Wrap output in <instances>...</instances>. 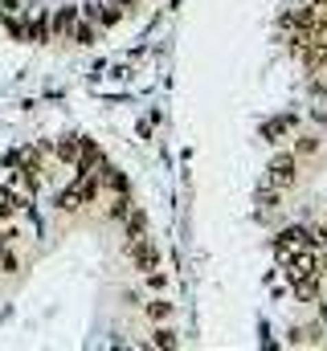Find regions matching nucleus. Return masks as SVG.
I'll return each mask as SVG.
<instances>
[{"mask_svg": "<svg viewBox=\"0 0 327 351\" xmlns=\"http://www.w3.org/2000/svg\"><path fill=\"white\" fill-rule=\"evenodd\" d=\"M58 160H62V164H74V160H78V135L58 139Z\"/></svg>", "mask_w": 327, "mask_h": 351, "instance_id": "nucleus-13", "label": "nucleus"}, {"mask_svg": "<svg viewBox=\"0 0 327 351\" xmlns=\"http://www.w3.org/2000/svg\"><path fill=\"white\" fill-rule=\"evenodd\" d=\"M286 278H307V274H324V269H319V258H315V254H311V250H307V245H299V250H295V254H291V258H286Z\"/></svg>", "mask_w": 327, "mask_h": 351, "instance_id": "nucleus-4", "label": "nucleus"}, {"mask_svg": "<svg viewBox=\"0 0 327 351\" xmlns=\"http://www.w3.org/2000/svg\"><path fill=\"white\" fill-rule=\"evenodd\" d=\"M282 21L295 25V29H315V25H319V8H315V4H303V8H295L291 16H282ZM315 33H319V29H315Z\"/></svg>", "mask_w": 327, "mask_h": 351, "instance_id": "nucleus-9", "label": "nucleus"}, {"mask_svg": "<svg viewBox=\"0 0 327 351\" xmlns=\"http://www.w3.org/2000/svg\"><path fill=\"white\" fill-rule=\"evenodd\" d=\"M152 343H156V348H176L180 339H176V331H168V327H156V335H152Z\"/></svg>", "mask_w": 327, "mask_h": 351, "instance_id": "nucleus-21", "label": "nucleus"}, {"mask_svg": "<svg viewBox=\"0 0 327 351\" xmlns=\"http://www.w3.org/2000/svg\"><path fill=\"white\" fill-rule=\"evenodd\" d=\"M54 204H58L62 213H74V208H82V204H78V188H66V192H58V196H54Z\"/></svg>", "mask_w": 327, "mask_h": 351, "instance_id": "nucleus-17", "label": "nucleus"}, {"mask_svg": "<svg viewBox=\"0 0 327 351\" xmlns=\"http://www.w3.org/2000/svg\"><path fill=\"white\" fill-rule=\"evenodd\" d=\"M324 265H327V262H324Z\"/></svg>", "mask_w": 327, "mask_h": 351, "instance_id": "nucleus-27", "label": "nucleus"}, {"mask_svg": "<svg viewBox=\"0 0 327 351\" xmlns=\"http://www.w3.org/2000/svg\"><path fill=\"white\" fill-rule=\"evenodd\" d=\"M29 37L37 41V45H45L54 33H49V8H37V16L29 21Z\"/></svg>", "mask_w": 327, "mask_h": 351, "instance_id": "nucleus-10", "label": "nucleus"}, {"mask_svg": "<svg viewBox=\"0 0 327 351\" xmlns=\"http://www.w3.org/2000/svg\"><path fill=\"white\" fill-rule=\"evenodd\" d=\"M148 315H152V319H156V323H168V315H172V302H168V298H152V302H148Z\"/></svg>", "mask_w": 327, "mask_h": 351, "instance_id": "nucleus-18", "label": "nucleus"}, {"mask_svg": "<svg viewBox=\"0 0 327 351\" xmlns=\"http://www.w3.org/2000/svg\"><path fill=\"white\" fill-rule=\"evenodd\" d=\"M299 245L315 250L319 241H315V233H311V229H303V225H291V229H282V233L274 237V258H278V262H286V258H291Z\"/></svg>", "mask_w": 327, "mask_h": 351, "instance_id": "nucleus-2", "label": "nucleus"}, {"mask_svg": "<svg viewBox=\"0 0 327 351\" xmlns=\"http://www.w3.org/2000/svg\"><path fill=\"white\" fill-rule=\"evenodd\" d=\"M33 196H37V188H41V160H37V152H29V160L21 164V176H16Z\"/></svg>", "mask_w": 327, "mask_h": 351, "instance_id": "nucleus-8", "label": "nucleus"}, {"mask_svg": "<svg viewBox=\"0 0 327 351\" xmlns=\"http://www.w3.org/2000/svg\"><path fill=\"white\" fill-rule=\"evenodd\" d=\"M295 152H299V156H315V152H319V139H315V135H303V139L295 143Z\"/></svg>", "mask_w": 327, "mask_h": 351, "instance_id": "nucleus-22", "label": "nucleus"}, {"mask_svg": "<svg viewBox=\"0 0 327 351\" xmlns=\"http://www.w3.org/2000/svg\"><path fill=\"white\" fill-rule=\"evenodd\" d=\"M258 204H262V208H278V188L266 184V192H258Z\"/></svg>", "mask_w": 327, "mask_h": 351, "instance_id": "nucleus-24", "label": "nucleus"}, {"mask_svg": "<svg viewBox=\"0 0 327 351\" xmlns=\"http://www.w3.org/2000/svg\"><path fill=\"white\" fill-rule=\"evenodd\" d=\"M148 286H152L156 294H164V290H168V274H160V269H148Z\"/></svg>", "mask_w": 327, "mask_h": 351, "instance_id": "nucleus-23", "label": "nucleus"}, {"mask_svg": "<svg viewBox=\"0 0 327 351\" xmlns=\"http://www.w3.org/2000/svg\"><path fill=\"white\" fill-rule=\"evenodd\" d=\"M0 269H4V274H16V269H21V262H16V254H12V250H4V254H0Z\"/></svg>", "mask_w": 327, "mask_h": 351, "instance_id": "nucleus-25", "label": "nucleus"}, {"mask_svg": "<svg viewBox=\"0 0 327 351\" xmlns=\"http://www.w3.org/2000/svg\"><path fill=\"white\" fill-rule=\"evenodd\" d=\"M295 127H299V119H295V114L266 119V123H262V143H282V139H286V131H295Z\"/></svg>", "mask_w": 327, "mask_h": 351, "instance_id": "nucleus-5", "label": "nucleus"}, {"mask_svg": "<svg viewBox=\"0 0 327 351\" xmlns=\"http://www.w3.org/2000/svg\"><path fill=\"white\" fill-rule=\"evenodd\" d=\"M119 16H123V8H119V4H111V8H106V12H102V25H115V21H119Z\"/></svg>", "mask_w": 327, "mask_h": 351, "instance_id": "nucleus-26", "label": "nucleus"}, {"mask_svg": "<svg viewBox=\"0 0 327 351\" xmlns=\"http://www.w3.org/2000/svg\"><path fill=\"white\" fill-rule=\"evenodd\" d=\"M291 290H295V302H319V274L291 278Z\"/></svg>", "mask_w": 327, "mask_h": 351, "instance_id": "nucleus-7", "label": "nucleus"}, {"mask_svg": "<svg viewBox=\"0 0 327 351\" xmlns=\"http://www.w3.org/2000/svg\"><path fill=\"white\" fill-rule=\"evenodd\" d=\"M295 180H299V160H295V152H278L274 160H270V168H266V184L270 188H295Z\"/></svg>", "mask_w": 327, "mask_h": 351, "instance_id": "nucleus-1", "label": "nucleus"}, {"mask_svg": "<svg viewBox=\"0 0 327 351\" xmlns=\"http://www.w3.org/2000/svg\"><path fill=\"white\" fill-rule=\"evenodd\" d=\"M127 213H131V196H127V192H115V200H111L106 217H111V221H123Z\"/></svg>", "mask_w": 327, "mask_h": 351, "instance_id": "nucleus-14", "label": "nucleus"}, {"mask_svg": "<svg viewBox=\"0 0 327 351\" xmlns=\"http://www.w3.org/2000/svg\"><path fill=\"white\" fill-rule=\"evenodd\" d=\"M78 16H82V8L78 4H66V8H54V16H49V33L54 37H66L74 25H78Z\"/></svg>", "mask_w": 327, "mask_h": 351, "instance_id": "nucleus-6", "label": "nucleus"}, {"mask_svg": "<svg viewBox=\"0 0 327 351\" xmlns=\"http://www.w3.org/2000/svg\"><path fill=\"white\" fill-rule=\"evenodd\" d=\"M315 37H319L315 29H295V33H291V49H295V53H303V49H307Z\"/></svg>", "mask_w": 327, "mask_h": 351, "instance_id": "nucleus-16", "label": "nucleus"}, {"mask_svg": "<svg viewBox=\"0 0 327 351\" xmlns=\"http://www.w3.org/2000/svg\"><path fill=\"white\" fill-rule=\"evenodd\" d=\"M102 184L111 188V192H131V180L119 172V168H106V176H102Z\"/></svg>", "mask_w": 327, "mask_h": 351, "instance_id": "nucleus-15", "label": "nucleus"}, {"mask_svg": "<svg viewBox=\"0 0 327 351\" xmlns=\"http://www.w3.org/2000/svg\"><path fill=\"white\" fill-rule=\"evenodd\" d=\"M70 33H74V37H78V45H90V41H94V33H98V29H94V25H90V21H82V25H74V29H70Z\"/></svg>", "mask_w": 327, "mask_h": 351, "instance_id": "nucleus-20", "label": "nucleus"}, {"mask_svg": "<svg viewBox=\"0 0 327 351\" xmlns=\"http://www.w3.org/2000/svg\"><path fill=\"white\" fill-rule=\"evenodd\" d=\"M291 343H319V327H299V331H291Z\"/></svg>", "mask_w": 327, "mask_h": 351, "instance_id": "nucleus-19", "label": "nucleus"}, {"mask_svg": "<svg viewBox=\"0 0 327 351\" xmlns=\"http://www.w3.org/2000/svg\"><path fill=\"white\" fill-rule=\"evenodd\" d=\"M123 221H127V241H135V237L148 233V213H144V208H131Z\"/></svg>", "mask_w": 327, "mask_h": 351, "instance_id": "nucleus-12", "label": "nucleus"}, {"mask_svg": "<svg viewBox=\"0 0 327 351\" xmlns=\"http://www.w3.org/2000/svg\"><path fill=\"white\" fill-rule=\"evenodd\" d=\"M303 58H307V70H311V74H315V70H324V66H327V41L315 37V41L303 49Z\"/></svg>", "mask_w": 327, "mask_h": 351, "instance_id": "nucleus-11", "label": "nucleus"}, {"mask_svg": "<svg viewBox=\"0 0 327 351\" xmlns=\"http://www.w3.org/2000/svg\"><path fill=\"white\" fill-rule=\"evenodd\" d=\"M127 258H131V265L135 269H160V250H156V241L144 233V237H135V241H127Z\"/></svg>", "mask_w": 327, "mask_h": 351, "instance_id": "nucleus-3", "label": "nucleus"}]
</instances>
